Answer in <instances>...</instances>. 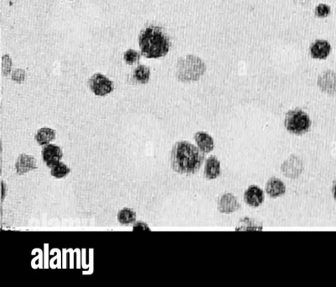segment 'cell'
<instances>
[{
	"label": "cell",
	"instance_id": "5b68a950",
	"mask_svg": "<svg viewBox=\"0 0 336 287\" xmlns=\"http://www.w3.org/2000/svg\"><path fill=\"white\" fill-rule=\"evenodd\" d=\"M91 91L97 96H106L113 92V82L102 73H94L88 81Z\"/></svg>",
	"mask_w": 336,
	"mask_h": 287
},
{
	"label": "cell",
	"instance_id": "52a82bcc",
	"mask_svg": "<svg viewBox=\"0 0 336 287\" xmlns=\"http://www.w3.org/2000/svg\"><path fill=\"white\" fill-rule=\"evenodd\" d=\"M318 85L324 92L328 94L336 93V74L332 71H326L319 77Z\"/></svg>",
	"mask_w": 336,
	"mask_h": 287
},
{
	"label": "cell",
	"instance_id": "277c9868",
	"mask_svg": "<svg viewBox=\"0 0 336 287\" xmlns=\"http://www.w3.org/2000/svg\"><path fill=\"white\" fill-rule=\"evenodd\" d=\"M285 126L294 134H303L308 132L311 126L308 115L301 110L291 111L286 115Z\"/></svg>",
	"mask_w": 336,
	"mask_h": 287
},
{
	"label": "cell",
	"instance_id": "6da1fadb",
	"mask_svg": "<svg viewBox=\"0 0 336 287\" xmlns=\"http://www.w3.org/2000/svg\"><path fill=\"white\" fill-rule=\"evenodd\" d=\"M138 42L141 54L148 59L165 57L171 47V40L166 31L154 25L146 26L141 31Z\"/></svg>",
	"mask_w": 336,
	"mask_h": 287
},
{
	"label": "cell",
	"instance_id": "9c48e42d",
	"mask_svg": "<svg viewBox=\"0 0 336 287\" xmlns=\"http://www.w3.org/2000/svg\"><path fill=\"white\" fill-rule=\"evenodd\" d=\"M15 168L18 174H26L31 170H35L37 168V162L33 156L22 153L17 159Z\"/></svg>",
	"mask_w": 336,
	"mask_h": 287
},
{
	"label": "cell",
	"instance_id": "e0dca14e",
	"mask_svg": "<svg viewBox=\"0 0 336 287\" xmlns=\"http://www.w3.org/2000/svg\"><path fill=\"white\" fill-rule=\"evenodd\" d=\"M298 158H296V160H293L290 158L288 162H290V165H288L287 162H285L284 165H282V170L284 174L287 175V177H290V178H294V174H295V177L298 176L302 171V163L299 160H297Z\"/></svg>",
	"mask_w": 336,
	"mask_h": 287
},
{
	"label": "cell",
	"instance_id": "8fae6325",
	"mask_svg": "<svg viewBox=\"0 0 336 287\" xmlns=\"http://www.w3.org/2000/svg\"><path fill=\"white\" fill-rule=\"evenodd\" d=\"M240 205L236 198L232 194L227 193L220 198L219 201V210L222 213H232L239 208Z\"/></svg>",
	"mask_w": 336,
	"mask_h": 287
},
{
	"label": "cell",
	"instance_id": "30bf717a",
	"mask_svg": "<svg viewBox=\"0 0 336 287\" xmlns=\"http://www.w3.org/2000/svg\"><path fill=\"white\" fill-rule=\"evenodd\" d=\"M244 200L251 207H259L263 202V191L258 186H250L244 193Z\"/></svg>",
	"mask_w": 336,
	"mask_h": 287
},
{
	"label": "cell",
	"instance_id": "7a4b0ae2",
	"mask_svg": "<svg viewBox=\"0 0 336 287\" xmlns=\"http://www.w3.org/2000/svg\"><path fill=\"white\" fill-rule=\"evenodd\" d=\"M204 154L193 144L188 141H179L174 145L172 151V169L179 174H193L199 170Z\"/></svg>",
	"mask_w": 336,
	"mask_h": 287
},
{
	"label": "cell",
	"instance_id": "d6986e66",
	"mask_svg": "<svg viewBox=\"0 0 336 287\" xmlns=\"http://www.w3.org/2000/svg\"><path fill=\"white\" fill-rule=\"evenodd\" d=\"M51 169H52L51 170L52 176L57 178V179H62L70 173V169L63 162H58Z\"/></svg>",
	"mask_w": 336,
	"mask_h": 287
},
{
	"label": "cell",
	"instance_id": "ba28073f",
	"mask_svg": "<svg viewBox=\"0 0 336 287\" xmlns=\"http://www.w3.org/2000/svg\"><path fill=\"white\" fill-rule=\"evenodd\" d=\"M330 52L331 46L327 40H315L310 47L311 56L315 59L324 60L329 57Z\"/></svg>",
	"mask_w": 336,
	"mask_h": 287
},
{
	"label": "cell",
	"instance_id": "7c38bea8",
	"mask_svg": "<svg viewBox=\"0 0 336 287\" xmlns=\"http://www.w3.org/2000/svg\"><path fill=\"white\" fill-rule=\"evenodd\" d=\"M220 174V162L218 158L211 156L205 163V176L209 179H216Z\"/></svg>",
	"mask_w": 336,
	"mask_h": 287
},
{
	"label": "cell",
	"instance_id": "8992f818",
	"mask_svg": "<svg viewBox=\"0 0 336 287\" xmlns=\"http://www.w3.org/2000/svg\"><path fill=\"white\" fill-rule=\"evenodd\" d=\"M62 151L55 144H47L42 149V158L47 167L52 168L62 158Z\"/></svg>",
	"mask_w": 336,
	"mask_h": 287
},
{
	"label": "cell",
	"instance_id": "3957f363",
	"mask_svg": "<svg viewBox=\"0 0 336 287\" xmlns=\"http://www.w3.org/2000/svg\"><path fill=\"white\" fill-rule=\"evenodd\" d=\"M205 72V63L193 55H188L179 60L176 76L179 80L191 82L198 80Z\"/></svg>",
	"mask_w": 336,
	"mask_h": 287
},
{
	"label": "cell",
	"instance_id": "4fadbf2b",
	"mask_svg": "<svg viewBox=\"0 0 336 287\" xmlns=\"http://www.w3.org/2000/svg\"><path fill=\"white\" fill-rule=\"evenodd\" d=\"M195 141L203 153H210L214 149V140L206 132H197L195 135Z\"/></svg>",
	"mask_w": 336,
	"mask_h": 287
},
{
	"label": "cell",
	"instance_id": "9a60e30c",
	"mask_svg": "<svg viewBox=\"0 0 336 287\" xmlns=\"http://www.w3.org/2000/svg\"><path fill=\"white\" fill-rule=\"evenodd\" d=\"M55 138H56V131L48 127H43L38 130L35 137V141H37L40 146L49 144Z\"/></svg>",
	"mask_w": 336,
	"mask_h": 287
},
{
	"label": "cell",
	"instance_id": "44dd1931",
	"mask_svg": "<svg viewBox=\"0 0 336 287\" xmlns=\"http://www.w3.org/2000/svg\"><path fill=\"white\" fill-rule=\"evenodd\" d=\"M330 11H331V10H330L329 5L320 4V5H318L317 7L315 8V15L319 17V18H325V17L329 16Z\"/></svg>",
	"mask_w": 336,
	"mask_h": 287
},
{
	"label": "cell",
	"instance_id": "7402d4cb",
	"mask_svg": "<svg viewBox=\"0 0 336 287\" xmlns=\"http://www.w3.org/2000/svg\"><path fill=\"white\" fill-rule=\"evenodd\" d=\"M133 231H151L148 225L141 221H138L137 223H135Z\"/></svg>",
	"mask_w": 336,
	"mask_h": 287
},
{
	"label": "cell",
	"instance_id": "5bb4252c",
	"mask_svg": "<svg viewBox=\"0 0 336 287\" xmlns=\"http://www.w3.org/2000/svg\"><path fill=\"white\" fill-rule=\"evenodd\" d=\"M285 191H286V186L284 183L276 178L271 179L266 184V192L271 197H278L280 195H283Z\"/></svg>",
	"mask_w": 336,
	"mask_h": 287
},
{
	"label": "cell",
	"instance_id": "ffe728a7",
	"mask_svg": "<svg viewBox=\"0 0 336 287\" xmlns=\"http://www.w3.org/2000/svg\"><path fill=\"white\" fill-rule=\"evenodd\" d=\"M140 58H141V55L139 52L133 49L128 50L124 54V60L129 65H133V64L139 63Z\"/></svg>",
	"mask_w": 336,
	"mask_h": 287
},
{
	"label": "cell",
	"instance_id": "ac0fdd59",
	"mask_svg": "<svg viewBox=\"0 0 336 287\" xmlns=\"http://www.w3.org/2000/svg\"><path fill=\"white\" fill-rule=\"evenodd\" d=\"M134 78L140 84H146L151 78V70L146 65H139L134 71Z\"/></svg>",
	"mask_w": 336,
	"mask_h": 287
},
{
	"label": "cell",
	"instance_id": "2e32d148",
	"mask_svg": "<svg viewBox=\"0 0 336 287\" xmlns=\"http://www.w3.org/2000/svg\"><path fill=\"white\" fill-rule=\"evenodd\" d=\"M118 221L121 225L127 226L129 224L134 223L137 219V214L133 210L129 207H125L120 210L117 216Z\"/></svg>",
	"mask_w": 336,
	"mask_h": 287
},
{
	"label": "cell",
	"instance_id": "603a6c76",
	"mask_svg": "<svg viewBox=\"0 0 336 287\" xmlns=\"http://www.w3.org/2000/svg\"><path fill=\"white\" fill-rule=\"evenodd\" d=\"M334 198H335V200H336V182H335V184H334Z\"/></svg>",
	"mask_w": 336,
	"mask_h": 287
}]
</instances>
